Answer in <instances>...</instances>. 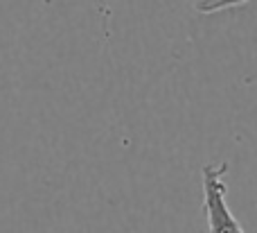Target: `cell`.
Here are the masks:
<instances>
[{"label": "cell", "instance_id": "6da1fadb", "mask_svg": "<svg viewBox=\"0 0 257 233\" xmlns=\"http://www.w3.org/2000/svg\"><path fill=\"white\" fill-rule=\"evenodd\" d=\"M228 163L203 168V213L208 220V233H244L239 220L228 206Z\"/></svg>", "mask_w": 257, "mask_h": 233}]
</instances>
